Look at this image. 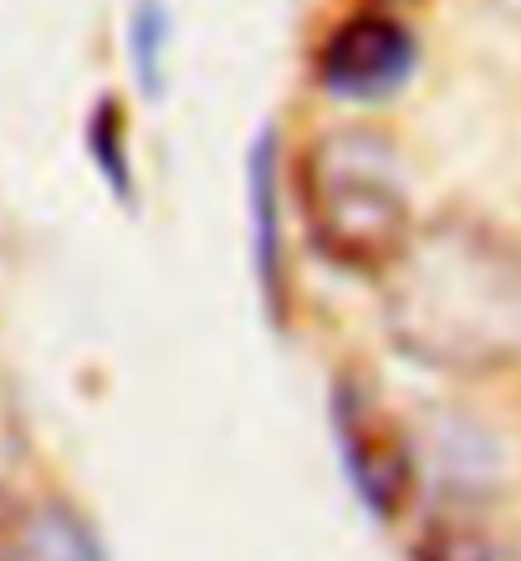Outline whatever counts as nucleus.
<instances>
[{
  "label": "nucleus",
  "mask_w": 521,
  "mask_h": 561,
  "mask_svg": "<svg viewBox=\"0 0 521 561\" xmlns=\"http://www.w3.org/2000/svg\"><path fill=\"white\" fill-rule=\"evenodd\" d=\"M378 280L388 342L409 363L450 378L521 363V240L501 225L440 215Z\"/></svg>",
  "instance_id": "1"
},
{
  "label": "nucleus",
  "mask_w": 521,
  "mask_h": 561,
  "mask_svg": "<svg viewBox=\"0 0 521 561\" xmlns=\"http://www.w3.org/2000/svg\"><path fill=\"white\" fill-rule=\"evenodd\" d=\"M297 215L332 271L378 280L415 240V199L399 148L373 128H328L297 159Z\"/></svg>",
  "instance_id": "2"
},
{
  "label": "nucleus",
  "mask_w": 521,
  "mask_h": 561,
  "mask_svg": "<svg viewBox=\"0 0 521 561\" xmlns=\"http://www.w3.org/2000/svg\"><path fill=\"white\" fill-rule=\"evenodd\" d=\"M328 414L353 495L363 501V511L373 520L394 526L415 505V485H419V455L404 419L378 399V388L369 378H353V373H343L332 383Z\"/></svg>",
  "instance_id": "3"
},
{
  "label": "nucleus",
  "mask_w": 521,
  "mask_h": 561,
  "mask_svg": "<svg viewBox=\"0 0 521 561\" xmlns=\"http://www.w3.org/2000/svg\"><path fill=\"white\" fill-rule=\"evenodd\" d=\"M415 67H419L415 31L384 5H363V11L343 15L322 36L313 61L317 82L332 98H343V103H384L399 88H409Z\"/></svg>",
  "instance_id": "4"
},
{
  "label": "nucleus",
  "mask_w": 521,
  "mask_h": 561,
  "mask_svg": "<svg viewBox=\"0 0 521 561\" xmlns=\"http://www.w3.org/2000/svg\"><path fill=\"white\" fill-rule=\"evenodd\" d=\"M251 245H256V280L267 296V311L282 322L286 317V236H282V163H276V144L271 134L256 138L251 159Z\"/></svg>",
  "instance_id": "5"
},
{
  "label": "nucleus",
  "mask_w": 521,
  "mask_h": 561,
  "mask_svg": "<svg viewBox=\"0 0 521 561\" xmlns=\"http://www.w3.org/2000/svg\"><path fill=\"white\" fill-rule=\"evenodd\" d=\"M5 561H107L103 536L72 501H31L15 505Z\"/></svg>",
  "instance_id": "6"
},
{
  "label": "nucleus",
  "mask_w": 521,
  "mask_h": 561,
  "mask_svg": "<svg viewBox=\"0 0 521 561\" xmlns=\"http://www.w3.org/2000/svg\"><path fill=\"white\" fill-rule=\"evenodd\" d=\"M88 153L98 163V174L107 179V190L118 194L123 205H134V153H128V118L113 98L88 113Z\"/></svg>",
  "instance_id": "7"
},
{
  "label": "nucleus",
  "mask_w": 521,
  "mask_h": 561,
  "mask_svg": "<svg viewBox=\"0 0 521 561\" xmlns=\"http://www.w3.org/2000/svg\"><path fill=\"white\" fill-rule=\"evenodd\" d=\"M415 561H496L491 536L465 516H434L415 541Z\"/></svg>",
  "instance_id": "8"
},
{
  "label": "nucleus",
  "mask_w": 521,
  "mask_h": 561,
  "mask_svg": "<svg viewBox=\"0 0 521 561\" xmlns=\"http://www.w3.org/2000/svg\"><path fill=\"white\" fill-rule=\"evenodd\" d=\"M128 42H134L138 82H144L149 92H159V67H165V42H169L165 5H159V0H138L134 26H128Z\"/></svg>",
  "instance_id": "9"
},
{
  "label": "nucleus",
  "mask_w": 521,
  "mask_h": 561,
  "mask_svg": "<svg viewBox=\"0 0 521 561\" xmlns=\"http://www.w3.org/2000/svg\"><path fill=\"white\" fill-rule=\"evenodd\" d=\"M369 5H384V11H388V5H399V0H369Z\"/></svg>",
  "instance_id": "10"
}]
</instances>
